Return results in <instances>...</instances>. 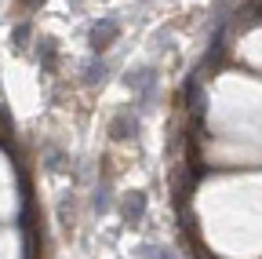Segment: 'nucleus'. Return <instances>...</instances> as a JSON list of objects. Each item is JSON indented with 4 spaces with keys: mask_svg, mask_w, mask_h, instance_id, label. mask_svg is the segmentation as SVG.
Wrapping results in <instances>:
<instances>
[{
    "mask_svg": "<svg viewBox=\"0 0 262 259\" xmlns=\"http://www.w3.org/2000/svg\"><path fill=\"white\" fill-rule=\"evenodd\" d=\"M117 33H120V26H117L113 18H102V22H98V26L91 29V48H95V55L106 51V48L117 41Z\"/></svg>",
    "mask_w": 262,
    "mask_h": 259,
    "instance_id": "nucleus-1",
    "label": "nucleus"
},
{
    "mask_svg": "<svg viewBox=\"0 0 262 259\" xmlns=\"http://www.w3.org/2000/svg\"><path fill=\"white\" fill-rule=\"evenodd\" d=\"M135 132H139V121L131 113H117L113 124H110V135L113 139H135Z\"/></svg>",
    "mask_w": 262,
    "mask_h": 259,
    "instance_id": "nucleus-2",
    "label": "nucleus"
},
{
    "mask_svg": "<svg viewBox=\"0 0 262 259\" xmlns=\"http://www.w3.org/2000/svg\"><path fill=\"white\" fill-rule=\"evenodd\" d=\"M153 81H157V77H153L149 70H139V73H131V77H127V88H135V91H139V99L149 103V99H153Z\"/></svg>",
    "mask_w": 262,
    "mask_h": 259,
    "instance_id": "nucleus-3",
    "label": "nucleus"
},
{
    "mask_svg": "<svg viewBox=\"0 0 262 259\" xmlns=\"http://www.w3.org/2000/svg\"><path fill=\"white\" fill-rule=\"evenodd\" d=\"M142 215H146V193L131 190L127 197H124V219H127V223H139Z\"/></svg>",
    "mask_w": 262,
    "mask_h": 259,
    "instance_id": "nucleus-4",
    "label": "nucleus"
},
{
    "mask_svg": "<svg viewBox=\"0 0 262 259\" xmlns=\"http://www.w3.org/2000/svg\"><path fill=\"white\" fill-rule=\"evenodd\" d=\"M84 81H88V84H102V81H106V62H102V58L91 62V66L84 70Z\"/></svg>",
    "mask_w": 262,
    "mask_h": 259,
    "instance_id": "nucleus-5",
    "label": "nucleus"
},
{
    "mask_svg": "<svg viewBox=\"0 0 262 259\" xmlns=\"http://www.w3.org/2000/svg\"><path fill=\"white\" fill-rule=\"evenodd\" d=\"M106 208H110V197H106V183H102V190H98V193H95V212H98V215H102Z\"/></svg>",
    "mask_w": 262,
    "mask_h": 259,
    "instance_id": "nucleus-6",
    "label": "nucleus"
},
{
    "mask_svg": "<svg viewBox=\"0 0 262 259\" xmlns=\"http://www.w3.org/2000/svg\"><path fill=\"white\" fill-rule=\"evenodd\" d=\"M40 58H44V66H51V62H55V51H51V41H44V44H40Z\"/></svg>",
    "mask_w": 262,
    "mask_h": 259,
    "instance_id": "nucleus-7",
    "label": "nucleus"
},
{
    "mask_svg": "<svg viewBox=\"0 0 262 259\" xmlns=\"http://www.w3.org/2000/svg\"><path fill=\"white\" fill-rule=\"evenodd\" d=\"M26 37H29V26H18L15 29V44H26Z\"/></svg>",
    "mask_w": 262,
    "mask_h": 259,
    "instance_id": "nucleus-8",
    "label": "nucleus"
},
{
    "mask_svg": "<svg viewBox=\"0 0 262 259\" xmlns=\"http://www.w3.org/2000/svg\"><path fill=\"white\" fill-rule=\"evenodd\" d=\"M22 4H26V8H37V4H40V0H22Z\"/></svg>",
    "mask_w": 262,
    "mask_h": 259,
    "instance_id": "nucleus-9",
    "label": "nucleus"
}]
</instances>
